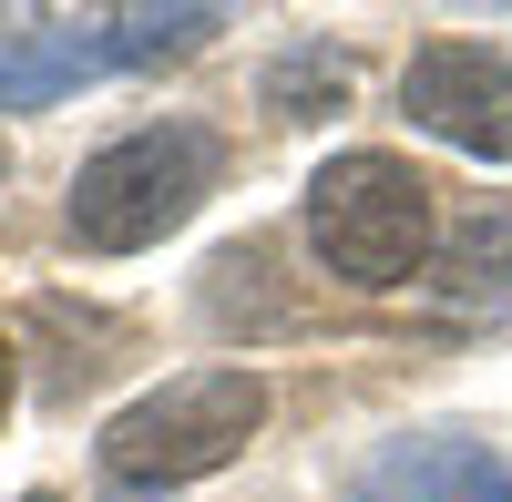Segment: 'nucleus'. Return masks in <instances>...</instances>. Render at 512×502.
<instances>
[{
  "label": "nucleus",
  "mask_w": 512,
  "mask_h": 502,
  "mask_svg": "<svg viewBox=\"0 0 512 502\" xmlns=\"http://www.w3.org/2000/svg\"><path fill=\"white\" fill-rule=\"evenodd\" d=\"M308 246H318V267L338 287H410L420 267H431V246H441V205H431V175L400 154H328L318 175H308Z\"/></svg>",
  "instance_id": "f257e3e1"
},
{
  "label": "nucleus",
  "mask_w": 512,
  "mask_h": 502,
  "mask_svg": "<svg viewBox=\"0 0 512 502\" xmlns=\"http://www.w3.org/2000/svg\"><path fill=\"white\" fill-rule=\"evenodd\" d=\"M216 164H226V154H216L205 123H144V134L103 144V154L72 175L62 226H72V246H93V257H134V246L175 236L195 205L216 195Z\"/></svg>",
  "instance_id": "f03ea898"
},
{
  "label": "nucleus",
  "mask_w": 512,
  "mask_h": 502,
  "mask_svg": "<svg viewBox=\"0 0 512 502\" xmlns=\"http://www.w3.org/2000/svg\"><path fill=\"white\" fill-rule=\"evenodd\" d=\"M256 421H267V380L236 359L216 369H185V380L144 390L134 410H113L103 421V472L113 482H195V472H226L236 451L256 441Z\"/></svg>",
  "instance_id": "7ed1b4c3"
},
{
  "label": "nucleus",
  "mask_w": 512,
  "mask_h": 502,
  "mask_svg": "<svg viewBox=\"0 0 512 502\" xmlns=\"http://www.w3.org/2000/svg\"><path fill=\"white\" fill-rule=\"evenodd\" d=\"M226 11H103V21H0V113H41L103 72H134L164 52H195Z\"/></svg>",
  "instance_id": "20e7f679"
},
{
  "label": "nucleus",
  "mask_w": 512,
  "mask_h": 502,
  "mask_svg": "<svg viewBox=\"0 0 512 502\" xmlns=\"http://www.w3.org/2000/svg\"><path fill=\"white\" fill-rule=\"evenodd\" d=\"M400 113L482 164H512V62L492 41H420L400 72Z\"/></svg>",
  "instance_id": "39448f33"
},
{
  "label": "nucleus",
  "mask_w": 512,
  "mask_h": 502,
  "mask_svg": "<svg viewBox=\"0 0 512 502\" xmlns=\"http://www.w3.org/2000/svg\"><path fill=\"white\" fill-rule=\"evenodd\" d=\"M349 502H512V462L472 431H400L359 462Z\"/></svg>",
  "instance_id": "423d86ee"
},
{
  "label": "nucleus",
  "mask_w": 512,
  "mask_h": 502,
  "mask_svg": "<svg viewBox=\"0 0 512 502\" xmlns=\"http://www.w3.org/2000/svg\"><path fill=\"white\" fill-rule=\"evenodd\" d=\"M451 298H512V205H472L441 246Z\"/></svg>",
  "instance_id": "0eeeda50"
},
{
  "label": "nucleus",
  "mask_w": 512,
  "mask_h": 502,
  "mask_svg": "<svg viewBox=\"0 0 512 502\" xmlns=\"http://www.w3.org/2000/svg\"><path fill=\"white\" fill-rule=\"evenodd\" d=\"M11 400H21V369H11V339H0V421H11Z\"/></svg>",
  "instance_id": "6e6552de"
},
{
  "label": "nucleus",
  "mask_w": 512,
  "mask_h": 502,
  "mask_svg": "<svg viewBox=\"0 0 512 502\" xmlns=\"http://www.w3.org/2000/svg\"><path fill=\"white\" fill-rule=\"evenodd\" d=\"M21 502H52V492H21Z\"/></svg>",
  "instance_id": "1a4fd4ad"
}]
</instances>
